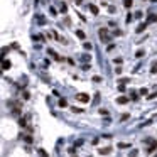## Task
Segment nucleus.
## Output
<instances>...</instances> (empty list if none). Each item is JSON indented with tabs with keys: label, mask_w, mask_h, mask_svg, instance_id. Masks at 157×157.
Here are the masks:
<instances>
[{
	"label": "nucleus",
	"mask_w": 157,
	"mask_h": 157,
	"mask_svg": "<svg viewBox=\"0 0 157 157\" xmlns=\"http://www.w3.org/2000/svg\"><path fill=\"white\" fill-rule=\"evenodd\" d=\"M132 5H134V0H123V7H127V9H130Z\"/></svg>",
	"instance_id": "14"
},
{
	"label": "nucleus",
	"mask_w": 157,
	"mask_h": 157,
	"mask_svg": "<svg viewBox=\"0 0 157 157\" xmlns=\"http://www.w3.org/2000/svg\"><path fill=\"white\" fill-rule=\"evenodd\" d=\"M98 36H100V39H103V37H108V29H107V27H101L100 30H98Z\"/></svg>",
	"instance_id": "4"
},
{
	"label": "nucleus",
	"mask_w": 157,
	"mask_h": 157,
	"mask_svg": "<svg viewBox=\"0 0 157 157\" xmlns=\"http://www.w3.org/2000/svg\"><path fill=\"white\" fill-rule=\"evenodd\" d=\"M59 107H61V108L68 107V100H66V98H59Z\"/></svg>",
	"instance_id": "13"
},
{
	"label": "nucleus",
	"mask_w": 157,
	"mask_h": 157,
	"mask_svg": "<svg viewBox=\"0 0 157 157\" xmlns=\"http://www.w3.org/2000/svg\"><path fill=\"white\" fill-rule=\"evenodd\" d=\"M81 2H83V0H74V4H78V5L81 4Z\"/></svg>",
	"instance_id": "37"
},
{
	"label": "nucleus",
	"mask_w": 157,
	"mask_h": 157,
	"mask_svg": "<svg viewBox=\"0 0 157 157\" xmlns=\"http://www.w3.org/2000/svg\"><path fill=\"white\" fill-rule=\"evenodd\" d=\"M118 91H125V84H118Z\"/></svg>",
	"instance_id": "33"
},
{
	"label": "nucleus",
	"mask_w": 157,
	"mask_h": 157,
	"mask_svg": "<svg viewBox=\"0 0 157 157\" xmlns=\"http://www.w3.org/2000/svg\"><path fill=\"white\" fill-rule=\"evenodd\" d=\"M93 81H95V83H101V78L100 76H93Z\"/></svg>",
	"instance_id": "29"
},
{
	"label": "nucleus",
	"mask_w": 157,
	"mask_h": 157,
	"mask_svg": "<svg viewBox=\"0 0 157 157\" xmlns=\"http://www.w3.org/2000/svg\"><path fill=\"white\" fill-rule=\"evenodd\" d=\"M155 149H157V140H154V142L150 144V145L147 147V154H152V152L155 150Z\"/></svg>",
	"instance_id": "6"
},
{
	"label": "nucleus",
	"mask_w": 157,
	"mask_h": 157,
	"mask_svg": "<svg viewBox=\"0 0 157 157\" xmlns=\"http://www.w3.org/2000/svg\"><path fill=\"white\" fill-rule=\"evenodd\" d=\"M76 36H78L79 39H84V32L83 30H76Z\"/></svg>",
	"instance_id": "18"
},
{
	"label": "nucleus",
	"mask_w": 157,
	"mask_h": 157,
	"mask_svg": "<svg viewBox=\"0 0 157 157\" xmlns=\"http://www.w3.org/2000/svg\"><path fill=\"white\" fill-rule=\"evenodd\" d=\"M83 47H84L86 51H91V49H93V46H91V42H83Z\"/></svg>",
	"instance_id": "17"
},
{
	"label": "nucleus",
	"mask_w": 157,
	"mask_h": 157,
	"mask_svg": "<svg viewBox=\"0 0 157 157\" xmlns=\"http://www.w3.org/2000/svg\"><path fill=\"white\" fill-rule=\"evenodd\" d=\"M135 15H132V14H129V15H127V19H125V20H127V24L129 22H132V19H134Z\"/></svg>",
	"instance_id": "26"
},
{
	"label": "nucleus",
	"mask_w": 157,
	"mask_h": 157,
	"mask_svg": "<svg viewBox=\"0 0 157 157\" xmlns=\"http://www.w3.org/2000/svg\"><path fill=\"white\" fill-rule=\"evenodd\" d=\"M144 54H145V52H144L142 49H139V51H137V54H135V56H137V57H142Z\"/></svg>",
	"instance_id": "25"
},
{
	"label": "nucleus",
	"mask_w": 157,
	"mask_h": 157,
	"mask_svg": "<svg viewBox=\"0 0 157 157\" xmlns=\"http://www.w3.org/2000/svg\"><path fill=\"white\" fill-rule=\"evenodd\" d=\"M118 147H120V149H127V147H130V144H125V142H120V144H118Z\"/></svg>",
	"instance_id": "20"
},
{
	"label": "nucleus",
	"mask_w": 157,
	"mask_h": 157,
	"mask_svg": "<svg viewBox=\"0 0 157 157\" xmlns=\"http://www.w3.org/2000/svg\"><path fill=\"white\" fill-rule=\"evenodd\" d=\"M139 93H140V95H147V93H149V91H147V88H142V90L139 91Z\"/></svg>",
	"instance_id": "31"
},
{
	"label": "nucleus",
	"mask_w": 157,
	"mask_h": 157,
	"mask_svg": "<svg viewBox=\"0 0 157 157\" xmlns=\"http://www.w3.org/2000/svg\"><path fill=\"white\" fill-rule=\"evenodd\" d=\"M112 152V147H101V149H98V154L100 155H108Z\"/></svg>",
	"instance_id": "2"
},
{
	"label": "nucleus",
	"mask_w": 157,
	"mask_h": 157,
	"mask_svg": "<svg viewBox=\"0 0 157 157\" xmlns=\"http://www.w3.org/2000/svg\"><path fill=\"white\" fill-rule=\"evenodd\" d=\"M37 152H39V155H41V157H49V154H47L44 149H37Z\"/></svg>",
	"instance_id": "16"
},
{
	"label": "nucleus",
	"mask_w": 157,
	"mask_h": 157,
	"mask_svg": "<svg viewBox=\"0 0 157 157\" xmlns=\"http://www.w3.org/2000/svg\"><path fill=\"white\" fill-rule=\"evenodd\" d=\"M49 10H51V15H57V12H56V9H54V7H51Z\"/></svg>",
	"instance_id": "30"
},
{
	"label": "nucleus",
	"mask_w": 157,
	"mask_h": 157,
	"mask_svg": "<svg viewBox=\"0 0 157 157\" xmlns=\"http://www.w3.org/2000/svg\"><path fill=\"white\" fill-rule=\"evenodd\" d=\"M122 73V68H115V74H120Z\"/></svg>",
	"instance_id": "35"
},
{
	"label": "nucleus",
	"mask_w": 157,
	"mask_h": 157,
	"mask_svg": "<svg viewBox=\"0 0 157 157\" xmlns=\"http://www.w3.org/2000/svg\"><path fill=\"white\" fill-rule=\"evenodd\" d=\"M76 100H78L79 103H88V101H90V95H86V93H78V95H76Z\"/></svg>",
	"instance_id": "1"
},
{
	"label": "nucleus",
	"mask_w": 157,
	"mask_h": 157,
	"mask_svg": "<svg viewBox=\"0 0 157 157\" xmlns=\"http://www.w3.org/2000/svg\"><path fill=\"white\" fill-rule=\"evenodd\" d=\"M34 2H36V4H37V2H39V0H34Z\"/></svg>",
	"instance_id": "38"
},
{
	"label": "nucleus",
	"mask_w": 157,
	"mask_h": 157,
	"mask_svg": "<svg viewBox=\"0 0 157 157\" xmlns=\"http://www.w3.org/2000/svg\"><path fill=\"white\" fill-rule=\"evenodd\" d=\"M145 27H147V22H144V24H140V25H139V27L135 29V32H137V34H140V32H144V30H145Z\"/></svg>",
	"instance_id": "9"
},
{
	"label": "nucleus",
	"mask_w": 157,
	"mask_h": 157,
	"mask_svg": "<svg viewBox=\"0 0 157 157\" xmlns=\"http://www.w3.org/2000/svg\"><path fill=\"white\" fill-rule=\"evenodd\" d=\"M117 103H118V105H125V103H129V98H127V96H118Z\"/></svg>",
	"instance_id": "7"
},
{
	"label": "nucleus",
	"mask_w": 157,
	"mask_h": 157,
	"mask_svg": "<svg viewBox=\"0 0 157 157\" xmlns=\"http://www.w3.org/2000/svg\"><path fill=\"white\" fill-rule=\"evenodd\" d=\"M19 139H24V140L27 142V144H32V142H34L32 135H25V134H20V135H19Z\"/></svg>",
	"instance_id": "3"
},
{
	"label": "nucleus",
	"mask_w": 157,
	"mask_h": 157,
	"mask_svg": "<svg viewBox=\"0 0 157 157\" xmlns=\"http://www.w3.org/2000/svg\"><path fill=\"white\" fill-rule=\"evenodd\" d=\"M100 113H101V115H108V110H105V108H100Z\"/></svg>",
	"instance_id": "32"
},
{
	"label": "nucleus",
	"mask_w": 157,
	"mask_h": 157,
	"mask_svg": "<svg viewBox=\"0 0 157 157\" xmlns=\"http://www.w3.org/2000/svg\"><path fill=\"white\" fill-rule=\"evenodd\" d=\"M149 22H157V15L155 14H149V15H147V24Z\"/></svg>",
	"instance_id": "8"
},
{
	"label": "nucleus",
	"mask_w": 157,
	"mask_h": 157,
	"mask_svg": "<svg viewBox=\"0 0 157 157\" xmlns=\"http://www.w3.org/2000/svg\"><path fill=\"white\" fill-rule=\"evenodd\" d=\"M2 69H10V61L2 59Z\"/></svg>",
	"instance_id": "10"
},
{
	"label": "nucleus",
	"mask_w": 157,
	"mask_h": 157,
	"mask_svg": "<svg viewBox=\"0 0 157 157\" xmlns=\"http://www.w3.org/2000/svg\"><path fill=\"white\" fill-rule=\"evenodd\" d=\"M150 73H152V74H155V73H157V64H155V62L152 64V69H150Z\"/></svg>",
	"instance_id": "23"
},
{
	"label": "nucleus",
	"mask_w": 157,
	"mask_h": 157,
	"mask_svg": "<svg viewBox=\"0 0 157 157\" xmlns=\"http://www.w3.org/2000/svg\"><path fill=\"white\" fill-rule=\"evenodd\" d=\"M73 157H74V155H73Z\"/></svg>",
	"instance_id": "39"
},
{
	"label": "nucleus",
	"mask_w": 157,
	"mask_h": 157,
	"mask_svg": "<svg viewBox=\"0 0 157 157\" xmlns=\"http://www.w3.org/2000/svg\"><path fill=\"white\" fill-rule=\"evenodd\" d=\"M122 61H123L122 57H115V59H113V62H115V64H122Z\"/></svg>",
	"instance_id": "24"
},
{
	"label": "nucleus",
	"mask_w": 157,
	"mask_h": 157,
	"mask_svg": "<svg viewBox=\"0 0 157 157\" xmlns=\"http://www.w3.org/2000/svg\"><path fill=\"white\" fill-rule=\"evenodd\" d=\"M59 10H61L62 14H66V12H68V5L64 4V2H61V4H59Z\"/></svg>",
	"instance_id": "12"
},
{
	"label": "nucleus",
	"mask_w": 157,
	"mask_h": 157,
	"mask_svg": "<svg viewBox=\"0 0 157 157\" xmlns=\"http://www.w3.org/2000/svg\"><path fill=\"white\" fill-rule=\"evenodd\" d=\"M90 59H91V56H88V54H84L83 56V61H90Z\"/></svg>",
	"instance_id": "34"
},
{
	"label": "nucleus",
	"mask_w": 157,
	"mask_h": 157,
	"mask_svg": "<svg viewBox=\"0 0 157 157\" xmlns=\"http://www.w3.org/2000/svg\"><path fill=\"white\" fill-rule=\"evenodd\" d=\"M113 36H122V30H120V29H115V30H113Z\"/></svg>",
	"instance_id": "28"
},
{
	"label": "nucleus",
	"mask_w": 157,
	"mask_h": 157,
	"mask_svg": "<svg viewBox=\"0 0 157 157\" xmlns=\"http://www.w3.org/2000/svg\"><path fill=\"white\" fill-rule=\"evenodd\" d=\"M118 83H120V84H125V83H130V79L129 78H122V79H118Z\"/></svg>",
	"instance_id": "19"
},
{
	"label": "nucleus",
	"mask_w": 157,
	"mask_h": 157,
	"mask_svg": "<svg viewBox=\"0 0 157 157\" xmlns=\"http://www.w3.org/2000/svg\"><path fill=\"white\" fill-rule=\"evenodd\" d=\"M71 112H73V113H81V112H83V108H76V107H73V108H71Z\"/></svg>",
	"instance_id": "21"
},
{
	"label": "nucleus",
	"mask_w": 157,
	"mask_h": 157,
	"mask_svg": "<svg viewBox=\"0 0 157 157\" xmlns=\"http://www.w3.org/2000/svg\"><path fill=\"white\" fill-rule=\"evenodd\" d=\"M22 96H24V100H29V98H30V95H29V91H24V93H22Z\"/></svg>",
	"instance_id": "27"
},
{
	"label": "nucleus",
	"mask_w": 157,
	"mask_h": 157,
	"mask_svg": "<svg viewBox=\"0 0 157 157\" xmlns=\"http://www.w3.org/2000/svg\"><path fill=\"white\" fill-rule=\"evenodd\" d=\"M90 10H91L93 15H98V7H96L95 4H90Z\"/></svg>",
	"instance_id": "11"
},
{
	"label": "nucleus",
	"mask_w": 157,
	"mask_h": 157,
	"mask_svg": "<svg viewBox=\"0 0 157 157\" xmlns=\"http://www.w3.org/2000/svg\"><path fill=\"white\" fill-rule=\"evenodd\" d=\"M132 100H134V101L139 100V95H137V91H132Z\"/></svg>",
	"instance_id": "22"
},
{
	"label": "nucleus",
	"mask_w": 157,
	"mask_h": 157,
	"mask_svg": "<svg viewBox=\"0 0 157 157\" xmlns=\"http://www.w3.org/2000/svg\"><path fill=\"white\" fill-rule=\"evenodd\" d=\"M135 17H137V19H140V17H142V12H140V10L135 12Z\"/></svg>",
	"instance_id": "36"
},
{
	"label": "nucleus",
	"mask_w": 157,
	"mask_h": 157,
	"mask_svg": "<svg viewBox=\"0 0 157 157\" xmlns=\"http://www.w3.org/2000/svg\"><path fill=\"white\" fill-rule=\"evenodd\" d=\"M139 155V150H137V149H132V150L129 152V157H137Z\"/></svg>",
	"instance_id": "15"
},
{
	"label": "nucleus",
	"mask_w": 157,
	"mask_h": 157,
	"mask_svg": "<svg viewBox=\"0 0 157 157\" xmlns=\"http://www.w3.org/2000/svg\"><path fill=\"white\" fill-rule=\"evenodd\" d=\"M27 120H29V115H25V117H22V118H19V125L20 127H27Z\"/></svg>",
	"instance_id": "5"
}]
</instances>
